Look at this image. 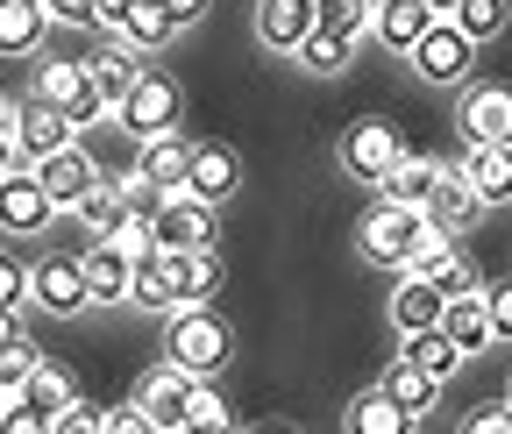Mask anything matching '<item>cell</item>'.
I'll list each match as a JSON object with an SVG mask.
<instances>
[{"label": "cell", "mask_w": 512, "mask_h": 434, "mask_svg": "<svg viewBox=\"0 0 512 434\" xmlns=\"http://www.w3.org/2000/svg\"><path fill=\"white\" fill-rule=\"evenodd\" d=\"M50 8V22H64V29H100V0H43Z\"/></svg>", "instance_id": "42"}, {"label": "cell", "mask_w": 512, "mask_h": 434, "mask_svg": "<svg viewBox=\"0 0 512 434\" xmlns=\"http://www.w3.org/2000/svg\"><path fill=\"white\" fill-rule=\"evenodd\" d=\"M463 434H512V399H498V406H477V413L463 420Z\"/></svg>", "instance_id": "45"}, {"label": "cell", "mask_w": 512, "mask_h": 434, "mask_svg": "<svg viewBox=\"0 0 512 434\" xmlns=\"http://www.w3.org/2000/svg\"><path fill=\"white\" fill-rule=\"evenodd\" d=\"M427 22H434L427 0H377V8H370V36L392 50V57H406V50H413V36H420Z\"/></svg>", "instance_id": "21"}, {"label": "cell", "mask_w": 512, "mask_h": 434, "mask_svg": "<svg viewBox=\"0 0 512 434\" xmlns=\"http://www.w3.org/2000/svg\"><path fill=\"white\" fill-rule=\"evenodd\" d=\"M79 264H86V292H93V306H121V299H128V271H136V257H128L114 235H93V250H86Z\"/></svg>", "instance_id": "18"}, {"label": "cell", "mask_w": 512, "mask_h": 434, "mask_svg": "<svg viewBox=\"0 0 512 434\" xmlns=\"http://www.w3.org/2000/svg\"><path fill=\"white\" fill-rule=\"evenodd\" d=\"M207 8H214V0H164V15H171L178 29H185V22H200Z\"/></svg>", "instance_id": "48"}, {"label": "cell", "mask_w": 512, "mask_h": 434, "mask_svg": "<svg viewBox=\"0 0 512 434\" xmlns=\"http://www.w3.org/2000/svg\"><path fill=\"white\" fill-rule=\"evenodd\" d=\"M22 321H29V306H0V342H15Z\"/></svg>", "instance_id": "49"}, {"label": "cell", "mask_w": 512, "mask_h": 434, "mask_svg": "<svg viewBox=\"0 0 512 434\" xmlns=\"http://www.w3.org/2000/svg\"><path fill=\"white\" fill-rule=\"evenodd\" d=\"M100 29H114L128 50H164V43L178 36V22L164 15V0H121V8H107Z\"/></svg>", "instance_id": "16"}, {"label": "cell", "mask_w": 512, "mask_h": 434, "mask_svg": "<svg viewBox=\"0 0 512 434\" xmlns=\"http://www.w3.org/2000/svg\"><path fill=\"white\" fill-rule=\"evenodd\" d=\"M72 214L86 221V235H107V228H114V221L128 214V207H121V185H114V178L100 171V178H93V193H86V200H79Z\"/></svg>", "instance_id": "36"}, {"label": "cell", "mask_w": 512, "mask_h": 434, "mask_svg": "<svg viewBox=\"0 0 512 434\" xmlns=\"http://www.w3.org/2000/svg\"><path fill=\"white\" fill-rule=\"evenodd\" d=\"M178 107H185L178 79H164V72H136V86L114 100V121L143 143V136H157V129H178Z\"/></svg>", "instance_id": "6"}, {"label": "cell", "mask_w": 512, "mask_h": 434, "mask_svg": "<svg viewBox=\"0 0 512 434\" xmlns=\"http://www.w3.org/2000/svg\"><path fill=\"white\" fill-rule=\"evenodd\" d=\"M427 8H434V15H448V8H456V0H427Z\"/></svg>", "instance_id": "51"}, {"label": "cell", "mask_w": 512, "mask_h": 434, "mask_svg": "<svg viewBox=\"0 0 512 434\" xmlns=\"http://www.w3.org/2000/svg\"><path fill=\"white\" fill-rule=\"evenodd\" d=\"M185 157H192V143H185L178 129H157V136H143V157H136V171L157 185V193H171V185H185Z\"/></svg>", "instance_id": "25"}, {"label": "cell", "mask_w": 512, "mask_h": 434, "mask_svg": "<svg viewBox=\"0 0 512 434\" xmlns=\"http://www.w3.org/2000/svg\"><path fill=\"white\" fill-rule=\"evenodd\" d=\"M57 221V200L43 193V178H36V164H8L0 171V235H43Z\"/></svg>", "instance_id": "7"}, {"label": "cell", "mask_w": 512, "mask_h": 434, "mask_svg": "<svg viewBox=\"0 0 512 434\" xmlns=\"http://www.w3.org/2000/svg\"><path fill=\"white\" fill-rule=\"evenodd\" d=\"M448 15L463 22L470 43H491V36H505V22H512V0H456Z\"/></svg>", "instance_id": "35"}, {"label": "cell", "mask_w": 512, "mask_h": 434, "mask_svg": "<svg viewBox=\"0 0 512 434\" xmlns=\"http://www.w3.org/2000/svg\"><path fill=\"white\" fill-rule=\"evenodd\" d=\"M0 406H8V385H0Z\"/></svg>", "instance_id": "52"}, {"label": "cell", "mask_w": 512, "mask_h": 434, "mask_svg": "<svg viewBox=\"0 0 512 434\" xmlns=\"http://www.w3.org/2000/svg\"><path fill=\"white\" fill-rule=\"evenodd\" d=\"M399 356H406V363H420V370H427V378H441V385H448V378H456V363H463V349H456V342H448L441 328H413Z\"/></svg>", "instance_id": "33"}, {"label": "cell", "mask_w": 512, "mask_h": 434, "mask_svg": "<svg viewBox=\"0 0 512 434\" xmlns=\"http://www.w3.org/2000/svg\"><path fill=\"white\" fill-rule=\"evenodd\" d=\"M477 292H484V314H491V342H512V278L477 285Z\"/></svg>", "instance_id": "40"}, {"label": "cell", "mask_w": 512, "mask_h": 434, "mask_svg": "<svg viewBox=\"0 0 512 434\" xmlns=\"http://www.w3.org/2000/svg\"><path fill=\"white\" fill-rule=\"evenodd\" d=\"M192 427H214V434H221V427H235V406H228L207 378H192Z\"/></svg>", "instance_id": "39"}, {"label": "cell", "mask_w": 512, "mask_h": 434, "mask_svg": "<svg viewBox=\"0 0 512 434\" xmlns=\"http://www.w3.org/2000/svg\"><path fill=\"white\" fill-rule=\"evenodd\" d=\"M0 107H8V93H0Z\"/></svg>", "instance_id": "53"}, {"label": "cell", "mask_w": 512, "mask_h": 434, "mask_svg": "<svg viewBox=\"0 0 512 434\" xmlns=\"http://www.w3.org/2000/svg\"><path fill=\"white\" fill-rule=\"evenodd\" d=\"M79 65H86V79H93V93H100V100L114 107V100H121L128 86H136V72H143V57H136V50H128V43L114 36V43H100L93 57H79Z\"/></svg>", "instance_id": "24"}, {"label": "cell", "mask_w": 512, "mask_h": 434, "mask_svg": "<svg viewBox=\"0 0 512 434\" xmlns=\"http://www.w3.org/2000/svg\"><path fill=\"white\" fill-rule=\"evenodd\" d=\"M36 363H43V349H36L29 335H15V342H0V385H8V392H22V378H29Z\"/></svg>", "instance_id": "38"}, {"label": "cell", "mask_w": 512, "mask_h": 434, "mask_svg": "<svg viewBox=\"0 0 512 434\" xmlns=\"http://www.w3.org/2000/svg\"><path fill=\"white\" fill-rule=\"evenodd\" d=\"M107 235L121 242V250H128V257H143V250H157V242H150V214H121V221H114Z\"/></svg>", "instance_id": "43"}, {"label": "cell", "mask_w": 512, "mask_h": 434, "mask_svg": "<svg viewBox=\"0 0 512 434\" xmlns=\"http://www.w3.org/2000/svg\"><path fill=\"white\" fill-rule=\"evenodd\" d=\"M313 0H256V36H264V50H299V36L313 29Z\"/></svg>", "instance_id": "23"}, {"label": "cell", "mask_w": 512, "mask_h": 434, "mask_svg": "<svg viewBox=\"0 0 512 434\" xmlns=\"http://www.w3.org/2000/svg\"><path fill=\"white\" fill-rule=\"evenodd\" d=\"M441 299H448L441 285H427V278H413V271H406V278H399V292H392V328H399V335L434 328V321H441Z\"/></svg>", "instance_id": "27"}, {"label": "cell", "mask_w": 512, "mask_h": 434, "mask_svg": "<svg viewBox=\"0 0 512 434\" xmlns=\"http://www.w3.org/2000/svg\"><path fill=\"white\" fill-rule=\"evenodd\" d=\"M384 392H392V399H399V406L420 420V413H434V399H441V378H427L420 363H406V356H399L392 370H384Z\"/></svg>", "instance_id": "34"}, {"label": "cell", "mask_w": 512, "mask_h": 434, "mask_svg": "<svg viewBox=\"0 0 512 434\" xmlns=\"http://www.w3.org/2000/svg\"><path fill=\"white\" fill-rule=\"evenodd\" d=\"M406 65H413L427 86H463V79H470V65H477V43L463 36V22H456V15H434V22L413 36Z\"/></svg>", "instance_id": "3"}, {"label": "cell", "mask_w": 512, "mask_h": 434, "mask_svg": "<svg viewBox=\"0 0 512 434\" xmlns=\"http://www.w3.org/2000/svg\"><path fill=\"white\" fill-rule=\"evenodd\" d=\"M43 36H50L43 0H0V57H36Z\"/></svg>", "instance_id": "22"}, {"label": "cell", "mask_w": 512, "mask_h": 434, "mask_svg": "<svg viewBox=\"0 0 512 434\" xmlns=\"http://www.w3.org/2000/svg\"><path fill=\"white\" fill-rule=\"evenodd\" d=\"M292 57H299L306 72H320V79H328V72H349L356 36H342V29H320V22H313V29L299 36V50H292Z\"/></svg>", "instance_id": "29"}, {"label": "cell", "mask_w": 512, "mask_h": 434, "mask_svg": "<svg viewBox=\"0 0 512 434\" xmlns=\"http://www.w3.org/2000/svg\"><path fill=\"white\" fill-rule=\"evenodd\" d=\"M50 427H57V434H86V427H100V406H86V399H64V406L50 413Z\"/></svg>", "instance_id": "44"}, {"label": "cell", "mask_w": 512, "mask_h": 434, "mask_svg": "<svg viewBox=\"0 0 512 434\" xmlns=\"http://www.w3.org/2000/svg\"><path fill=\"white\" fill-rule=\"evenodd\" d=\"M214 228H221V207L200 200L192 185H171V193L157 200V214H150L157 250H200V242H214Z\"/></svg>", "instance_id": "5"}, {"label": "cell", "mask_w": 512, "mask_h": 434, "mask_svg": "<svg viewBox=\"0 0 512 434\" xmlns=\"http://www.w3.org/2000/svg\"><path fill=\"white\" fill-rule=\"evenodd\" d=\"M114 185H121V207H128V214H157V200H164V193H157V185H150L143 171H121Z\"/></svg>", "instance_id": "41"}, {"label": "cell", "mask_w": 512, "mask_h": 434, "mask_svg": "<svg viewBox=\"0 0 512 434\" xmlns=\"http://www.w3.org/2000/svg\"><path fill=\"white\" fill-rule=\"evenodd\" d=\"M406 427H413V413L384 392V385H370V392L349 399V434H406Z\"/></svg>", "instance_id": "28"}, {"label": "cell", "mask_w": 512, "mask_h": 434, "mask_svg": "<svg viewBox=\"0 0 512 434\" xmlns=\"http://www.w3.org/2000/svg\"><path fill=\"white\" fill-rule=\"evenodd\" d=\"M427 235H434V228H427V214H420V207L377 200V207L363 214V228H356V250H363L370 264H392V271H406V264H413V250H420Z\"/></svg>", "instance_id": "2"}, {"label": "cell", "mask_w": 512, "mask_h": 434, "mask_svg": "<svg viewBox=\"0 0 512 434\" xmlns=\"http://www.w3.org/2000/svg\"><path fill=\"white\" fill-rule=\"evenodd\" d=\"M29 93L36 100H79L86 93V65H79V57H50V50H36V79H29Z\"/></svg>", "instance_id": "30"}, {"label": "cell", "mask_w": 512, "mask_h": 434, "mask_svg": "<svg viewBox=\"0 0 512 434\" xmlns=\"http://www.w3.org/2000/svg\"><path fill=\"white\" fill-rule=\"evenodd\" d=\"M434 328H441L448 342L463 349V363H470V356H484V349H491V314H484V292H477V285L448 292V299H441V321H434Z\"/></svg>", "instance_id": "14"}, {"label": "cell", "mask_w": 512, "mask_h": 434, "mask_svg": "<svg viewBox=\"0 0 512 434\" xmlns=\"http://www.w3.org/2000/svg\"><path fill=\"white\" fill-rule=\"evenodd\" d=\"M36 178H43V193L57 200V207H79L86 193H93V178H100V164H93V150L72 136L64 150H50V157H36Z\"/></svg>", "instance_id": "12"}, {"label": "cell", "mask_w": 512, "mask_h": 434, "mask_svg": "<svg viewBox=\"0 0 512 434\" xmlns=\"http://www.w3.org/2000/svg\"><path fill=\"white\" fill-rule=\"evenodd\" d=\"M413 278H427V285H441V292H463V285H477L470 278V257H463V242L456 235H427L420 250H413V264H406Z\"/></svg>", "instance_id": "20"}, {"label": "cell", "mask_w": 512, "mask_h": 434, "mask_svg": "<svg viewBox=\"0 0 512 434\" xmlns=\"http://www.w3.org/2000/svg\"><path fill=\"white\" fill-rule=\"evenodd\" d=\"M0 129H8L15 136V164H36V157H50V150H64V143H72L79 129H72V114H64L57 100H8V107H0Z\"/></svg>", "instance_id": "4"}, {"label": "cell", "mask_w": 512, "mask_h": 434, "mask_svg": "<svg viewBox=\"0 0 512 434\" xmlns=\"http://www.w3.org/2000/svg\"><path fill=\"white\" fill-rule=\"evenodd\" d=\"M29 306H36V314H57V321L86 314V306H93L86 264H79V257H43V264L29 271Z\"/></svg>", "instance_id": "10"}, {"label": "cell", "mask_w": 512, "mask_h": 434, "mask_svg": "<svg viewBox=\"0 0 512 434\" xmlns=\"http://www.w3.org/2000/svg\"><path fill=\"white\" fill-rule=\"evenodd\" d=\"M136 406L150 413V434L192 427V378H185L178 363H157V370H143V385H136Z\"/></svg>", "instance_id": "11"}, {"label": "cell", "mask_w": 512, "mask_h": 434, "mask_svg": "<svg viewBox=\"0 0 512 434\" xmlns=\"http://www.w3.org/2000/svg\"><path fill=\"white\" fill-rule=\"evenodd\" d=\"M420 214H427V228H434V235H463V228L484 214V200L470 193V178H463L456 164H441V178H434V193L420 200Z\"/></svg>", "instance_id": "13"}, {"label": "cell", "mask_w": 512, "mask_h": 434, "mask_svg": "<svg viewBox=\"0 0 512 434\" xmlns=\"http://www.w3.org/2000/svg\"><path fill=\"white\" fill-rule=\"evenodd\" d=\"M434 178H441V164L434 157H420V150H406L392 171L377 178V200H399V207H420L427 193H434Z\"/></svg>", "instance_id": "26"}, {"label": "cell", "mask_w": 512, "mask_h": 434, "mask_svg": "<svg viewBox=\"0 0 512 434\" xmlns=\"http://www.w3.org/2000/svg\"><path fill=\"white\" fill-rule=\"evenodd\" d=\"M370 8L377 0H313V15H320V29H342V36H370Z\"/></svg>", "instance_id": "37"}, {"label": "cell", "mask_w": 512, "mask_h": 434, "mask_svg": "<svg viewBox=\"0 0 512 434\" xmlns=\"http://www.w3.org/2000/svg\"><path fill=\"white\" fill-rule=\"evenodd\" d=\"M8 164H15V136H8V129H0V171H8Z\"/></svg>", "instance_id": "50"}, {"label": "cell", "mask_w": 512, "mask_h": 434, "mask_svg": "<svg viewBox=\"0 0 512 434\" xmlns=\"http://www.w3.org/2000/svg\"><path fill=\"white\" fill-rule=\"evenodd\" d=\"M228 356H235V335L214 314V299H178L164 321V363H178L185 378H221Z\"/></svg>", "instance_id": "1"}, {"label": "cell", "mask_w": 512, "mask_h": 434, "mask_svg": "<svg viewBox=\"0 0 512 434\" xmlns=\"http://www.w3.org/2000/svg\"><path fill=\"white\" fill-rule=\"evenodd\" d=\"M171 257H178V299H214L221 292L228 264L214 257V242H200V250H171Z\"/></svg>", "instance_id": "31"}, {"label": "cell", "mask_w": 512, "mask_h": 434, "mask_svg": "<svg viewBox=\"0 0 512 434\" xmlns=\"http://www.w3.org/2000/svg\"><path fill=\"white\" fill-rule=\"evenodd\" d=\"M456 129H463V143H512V86H498V79H463Z\"/></svg>", "instance_id": "9"}, {"label": "cell", "mask_w": 512, "mask_h": 434, "mask_svg": "<svg viewBox=\"0 0 512 434\" xmlns=\"http://www.w3.org/2000/svg\"><path fill=\"white\" fill-rule=\"evenodd\" d=\"M15 399H22L29 413H43V420H50V413H57L64 399H72V370H64V363H50V356H43V363L29 370V378H22V392H15Z\"/></svg>", "instance_id": "32"}, {"label": "cell", "mask_w": 512, "mask_h": 434, "mask_svg": "<svg viewBox=\"0 0 512 434\" xmlns=\"http://www.w3.org/2000/svg\"><path fill=\"white\" fill-rule=\"evenodd\" d=\"M335 157H342V171H349L356 185H370V193H377V178L406 157V143H399L392 121H377V114H370V121H356V129L335 143Z\"/></svg>", "instance_id": "8"}, {"label": "cell", "mask_w": 512, "mask_h": 434, "mask_svg": "<svg viewBox=\"0 0 512 434\" xmlns=\"http://www.w3.org/2000/svg\"><path fill=\"white\" fill-rule=\"evenodd\" d=\"M100 427L107 434H150V413L143 406H100Z\"/></svg>", "instance_id": "47"}, {"label": "cell", "mask_w": 512, "mask_h": 434, "mask_svg": "<svg viewBox=\"0 0 512 434\" xmlns=\"http://www.w3.org/2000/svg\"><path fill=\"white\" fill-rule=\"evenodd\" d=\"M128 299H136L143 314H171L178 306V257L171 250H143L136 271H128Z\"/></svg>", "instance_id": "19"}, {"label": "cell", "mask_w": 512, "mask_h": 434, "mask_svg": "<svg viewBox=\"0 0 512 434\" xmlns=\"http://www.w3.org/2000/svg\"><path fill=\"white\" fill-rule=\"evenodd\" d=\"M0 306H29V264L0 257Z\"/></svg>", "instance_id": "46"}, {"label": "cell", "mask_w": 512, "mask_h": 434, "mask_svg": "<svg viewBox=\"0 0 512 434\" xmlns=\"http://www.w3.org/2000/svg\"><path fill=\"white\" fill-rule=\"evenodd\" d=\"M185 185L200 200H235V185H242V157L228 150V143H192V157H185Z\"/></svg>", "instance_id": "15"}, {"label": "cell", "mask_w": 512, "mask_h": 434, "mask_svg": "<svg viewBox=\"0 0 512 434\" xmlns=\"http://www.w3.org/2000/svg\"><path fill=\"white\" fill-rule=\"evenodd\" d=\"M456 171L470 178V193L484 207H512V143H470Z\"/></svg>", "instance_id": "17"}]
</instances>
